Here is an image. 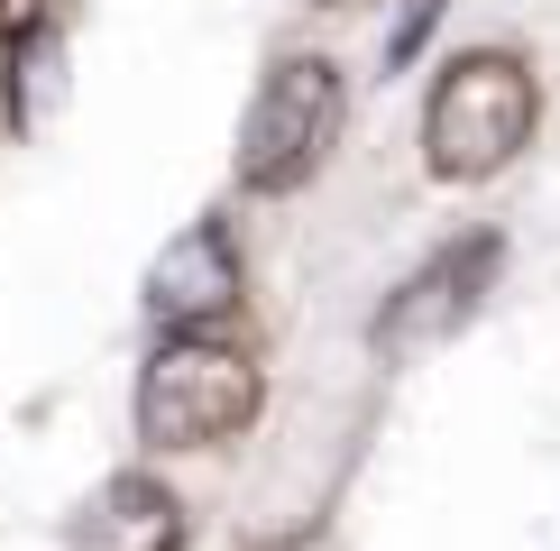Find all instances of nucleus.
Listing matches in <instances>:
<instances>
[{
  "instance_id": "f257e3e1",
  "label": "nucleus",
  "mask_w": 560,
  "mask_h": 551,
  "mask_svg": "<svg viewBox=\"0 0 560 551\" xmlns=\"http://www.w3.org/2000/svg\"><path fill=\"white\" fill-rule=\"evenodd\" d=\"M533 65L505 56V46H478V56L441 65L432 102H423V156L441 184H487L497 166H515L524 138H533Z\"/></svg>"
},
{
  "instance_id": "f03ea898",
  "label": "nucleus",
  "mask_w": 560,
  "mask_h": 551,
  "mask_svg": "<svg viewBox=\"0 0 560 551\" xmlns=\"http://www.w3.org/2000/svg\"><path fill=\"white\" fill-rule=\"evenodd\" d=\"M258 413V367L202 331H175L138 367V442L156 450H212Z\"/></svg>"
},
{
  "instance_id": "7ed1b4c3",
  "label": "nucleus",
  "mask_w": 560,
  "mask_h": 551,
  "mask_svg": "<svg viewBox=\"0 0 560 551\" xmlns=\"http://www.w3.org/2000/svg\"><path fill=\"white\" fill-rule=\"evenodd\" d=\"M340 138V65L331 56H285L267 65L258 102L240 120V184L248 194H294Z\"/></svg>"
},
{
  "instance_id": "20e7f679",
  "label": "nucleus",
  "mask_w": 560,
  "mask_h": 551,
  "mask_svg": "<svg viewBox=\"0 0 560 551\" xmlns=\"http://www.w3.org/2000/svg\"><path fill=\"white\" fill-rule=\"evenodd\" d=\"M497 267H505V239H497V230L451 239L432 267H413L405 285L386 294V313H377V350H386V359H413V350H432V340H451L459 321L487 304Z\"/></svg>"
},
{
  "instance_id": "39448f33",
  "label": "nucleus",
  "mask_w": 560,
  "mask_h": 551,
  "mask_svg": "<svg viewBox=\"0 0 560 551\" xmlns=\"http://www.w3.org/2000/svg\"><path fill=\"white\" fill-rule=\"evenodd\" d=\"M148 313L166 331H212L221 313H240V248L221 221H184L148 267Z\"/></svg>"
},
{
  "instance_id": "423d86ee",
  "label": "nucleus",
  "mask_w": 560,
  "mask_h": 551,
  "mask_svg": "<svg viewBox=\"0 0 560 551\" xmlns=\"http://www.w3.org/2000/svg\"><path fill=\"white\" fill-rule=\"evenodd\" d=\"M74 551H184V496L166 478H102L92 505L74 515Z\"/></svg>"
},
{
  "instance_id": "0eeeda50",
  "label": "nucleus",
  "mask_w": 560,
  "mask_h": 551,
  "mask_svg": "<svg viewBox=\"0 0 560 551\" xmlns=\"http://www.w3.org/2000/svg\"><path fill=\"white\" fill-rule=\"evenodd\" d=\"M65 19H74V0H0V46H37V37H56Z\"/></svg>"
},
{
  "instance_id": "6e6552de",
  "label": "nucleus",
  "mask_w": 560,
  "mask_h": 551,
  "mask_svg": "<svg viewBox=\"0 0 560 551\" xmlns=\"http://www.w3.org/2000/svg\"><path fill=\"white\" fill-rule=\"evenodd\" d=\"M432 19H441V0H413V10H405V28H395V46H386V56H395V65H405V56H413V46H423V37H432Z\"/></svg>"
}]
</instances>
